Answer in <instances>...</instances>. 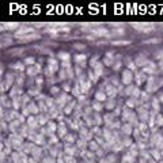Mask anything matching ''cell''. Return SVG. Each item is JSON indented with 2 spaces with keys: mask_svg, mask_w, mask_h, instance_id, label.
<instances>
[{
  "mask_svg": "<svg viewBox=\"0 0 163 163\" xmlns=\"http://www.w3.org/2000/svg\"><path fill=\"white\" fill-rule=\"evenodd\" d=\"M61 88H63V91H64V93H67V94L72 91V87H71L69 83H64L63 86H61Z\"/></svg>",
  "mask_w": 163,
  "mask_h": 163,
  "instance_id": "51",
  "label": "cell"
},
{
  "mask_svg": "<svg viewBox=\"0 0 163 163\" xmlns=\"http://www.w3.org/2000/svg\"><path fill=\"white\" fill-rule=\"evenodd\" d=\"M73 61L76 63V65H80L82 68H84L87 64V56L84 53H77L73 56Z\"/></svg>",
  "mask_w": 163,
  "mask_h": 163,
  "instance_id": "9",
  "label": "cell"
},
{
  "mask_svg": "<svg viewBox=\"0 0 163 163\" xmlns=\"http://www.w3.org/2000/svg\"><path fill=\"white\" fill-rule=\"evenodd\" d=\"M141 93H143V91L140 90V88H139V87H135L133 93H132V97H133V98H137V99H140V97H141Z\"/></svg>",
  "mask_w": 163,
  "mask_h": 163,
  "instance_id": "49",
  "label": "cell"
},
{
  "mask_svg": "<svg viewBox=\"0 0 163 163\" xmlns=\"http://www.w3.org/2000/svg\"><path fill=\"white\" fill-rule=\"evenodd\" d=\"M76 105H77V101H71L63 109V113H64V115H69V114H73V111H75V109H76Z\"/></svg>",
  "mask_w": 163,
  "mask_h": 163,
  "instance_id": "12",
  "label": "cell"
},
{
  "mask_svg": "<svg viewBox=\"0 0 163 163\" xmlns=\"http://www.w3.org/2000/svg\"><path fill=\"white\" fill-rule=\"evenodd\" d=\"M91 107H93V110L95 113H101V111H103L105 109V105L102 103V102H98V101H93V103H91Z\"/></svg>",
  "mask_w": 163,
  "mask_h": 163,
  "instance_id": "25",
  "label": "cell"
},
{
  "mask_svg": "<svg viewBox=\"0 0 163 163\" xmlns=\"http://www.w3.org/2000/svg\"><path fill=\"white\" fill-rule=\"evenodd\" d=\"M42 72V68H41V64L37 63L36 65H33V67H27L26 68V76H29V77H34L36 79L37 76H38V73Z\"/></svg>",
  "mask_w": 163,
  "mask_h": 163,
  "instance_id": "6",
  "label": "cell"
},
{
  "mask_svg": "<svg viewBox=\"0 0 163 163\" xmlns=\"http://www.w3.org/2000/svg\"><path fill=\"white\" fill-rule=\"evenodd\" d=\"M42 163H57V161L53 158V156L49 155V158H45V159L42 161Z\"/></svg>",
  "mask_w": 163,
  "mask_h": 163,
  "instance_id": "56",
  "label": "cell"
},
{
  "mask_svg": "<svg viewBox=\"0 0 163 163\" xmlns=\"http://www.w3.org/2000/svg\"><path fill=\"white\" fill-rule=\"evenodd\" d=\"M42 152H44V148H41V147H34V149H33V158L36 159V161H38V159L42 156Z\"/></svg>",
  "mask_w": 163,
  "mask_h": 163,
  "instance_id": "36",
  "label": "cell"
},
{
  "mask_svg": "<svg viewBox=\"0 0 163 163\" xmlns=\"http://www.w3.org/2000/svg\"><path fill=\"white\" fill-rule=\"evenodd\" d=\"M105 109L109 111H114V109L117 107V101H115V98H107V101L105 102Z\"/></svg>",
  "mask_w": 163,
  "mask_h": 163,
  "instance_id": "17",
  "label": "cell"
},
{
  "mask_svg": "<svg viewBox=\"0 0 163 163\" xmlns=\"http://www.w3.org/2000/svg\"><path fill=\"white\" fill-rule=\"evenodd\" d=\"M114 120H115V114L113 113V111H109V113H105L103 114V124H105V127H109V125H110Z\"/></svg>",
  "mask_w": 163,
  "mask_h": 163,
  "instance_id": "20",
  "label": "cell"
},
{
  "mask_svg": "<svg viewBox=\"0 0 163 163\" xmlns=\"http://www.w3.org/2000/svg\"><path fill=\"white\" fill-rule=\"evenodd\" d=\"M155 125H156V128H163V114L162 113H159L155 117Z\"/></svg>",
  "mask_w": 163,
  "mask_h": 163,
  "instance_id": "43",
  "label": "cell"
},
{
  "mask_svg": "<svg viewBox=\"0 0 163 163\" xmlns=\"http://www.w3.org/2000/svg\"><path fill=\"white\" fill-rule=\"evenodd\" d=\"M124 33H125L124 27H120V29H113L110 31V34L107 36V38H111V37H121Z\"/></svg>",
  "mask_w": 163,
  "mask_h": 163,
  "instance_id": "30",
  "label": "cell"
},
{
  "mask_svg": "<svg viewBox=\"0 0 163 163\" xmlns=\"http://www.w3.org/2000/svg\"><path fill=\"white\" fill-rule=\"evenodd\" d=\"M133 61H135L136 65H137V67H141V68H145L149 63H151V61H149L147 57L144 56V54H137V56H136V59H135Z\"/></svg>",
  "mask_w": 163,
  "mask_h": 163,
  "instance_id": "8",
  "label": "cell"
},
{
  "mask_svg": "<svg viewBox=\"0 0 163 163\" xmlns=\"http://www.w3.org/2000/svg\"><path fill=\"white\" fill-rule=\"evenodd\" d=\"M99 148H101V145L98 144V143L95 141L94 139H93V140L88 141V148H87V149H90V151H93V152H97Z\"/></svg>",
  "mask_w": 163,
  "mask_h": 163,
  "instance_id": "35",
  "label": "cell"
},
{
  "mask_svg": "<svg viewBox=\"0 0 163 163\" xmlns=\"http://www.w3.org/2000/svg\"><path fill=\"white\" fill-rule=\"evenodd\" d=\"M151 106H152V110L159 113V110H161V101H159V98H151Z\"/></svg>",
  "mask_w": 163,
  "mask_h": 163,
  "instance_id": "33",
  "label": "cell"
},
{
  "mask_svg": "<svg viewBox=\"0 0 163 163\" xmlns=\"http://www.w3.org/2000/svg\"><path fill=\"white\" fill-rule=\"evenodd\" d=\"M105 154H106V152H105V149L103 148H99V149H98V151L97 152H95V155H97V156H99V158H102V156H105Z\"/></svg>",
  "mask_w": 163,
  "mask_h": 163,
  "instance_id": "58",
  "label": "cell"
},
{
  "mask_svg": "<svg viewBox=\"0 0 163 163\" xmlns=\"http://www.w3.org/2000/svg\"><path fill=\"white\" fill-rule=\"evenodd\" d=\"M158 68H159V71H162V72H163V60L158 61Z\"/></svg>",
  "mask_w": 163,
  "mask_h": 163,
  "instance_id": "59",
  "label": "cell"
},
{
  "mask_svg": "<svg viewBox=\"0 0 163 163\" xmlns=\"http://www.w3.org/2000/svg\"><path fill=\"white\" fill-rule=\"evenodd\" d=\"M10 98H16V97H22L23 95V91H22V87L16 86V84H14V86L11 87V90H10Z\"/></svg>",
  "mask_w": 163,
  "mask_h": 163,
  "instance_id": "15",
  "label": "cell"
},
{
  "mask_svg": "<svg viewBox=\"0 0 163 163\" xmlns=\"http://www.w3.org/2000/svg\"><path fill=\"white\" fill-rule=\"evenodd\" d=\"M103 69H105V65H103V63L102 61H99V63L97 64L94 68H93V71H94V73L97 75L98 77H101L102 75H103Z\"/></svg>",
  "mask_w": 163,
  "mask_h": 163,
  "instance_id": "26",
  "label": "cell"
},
{
  "mask_svg": "<svg viewBox=\"0 0 163 163\" xmlns=\"http://www.w3.org/2000/svg\"><path fill=\"white\" fill-rule=\"evenodd\" d=\"M12 107L14 110H19V109L23 107V102H22V97H16V98H12Z\"/></svg>",
  "mask_w": 163,
  "mask_h": 163,
  "instance_id": "27",
  "label": "cell"
},
{
  "mask_svg": "<svg viewBox=\"0 0 163 163\" xmlns=\"http://www.w3.org/2000/svg\"><path fill=\"white\" fill-rule=\"evenodd\" d=\"M121 67H122V61L121 60H115V63L113 64V71H120L121 69Z\"/></svg>",
  "mask_w": 163,
  "mask_h": 163,
  "instance_id": "50",
  "label": "cell"
},
{
  "mask_svg": "<svg viewBox=\"0 0 163 163\" xmlns=\"http://www.w3.org/2000/svg\"><path fill=\"white\" fill-rule=\"evenodd\" d=\"M41 38V34L40 33H33V34H29V36H26L25 38L19 40V42H30V41H36V40H40Z\"/></svg>",
  "mask_w": 163,
  "mask_h": 163,
  "instance_id": "24",
  "label": "cell"
},
{
  "mask_svg": "<svg viewBox=\"0 0 163 163\" xmlns=\"http://www.w3.org/2000/svg\"><path fill=\"white\" fill-rule=\"evenodd\" d=\"M14 40L10 38V37H2V48L4 49V48H8L10 45H12Z\"/></svg>",
  "mask_w": 163,
  "mask_h": 163,
  "instance_id": "38",
  "label": "cell"
},
{
  "mask_svg": "<svg viewBox=\"0 0 163 163\" xmlns=\"http://www.w3.org/2000/svg\"><path fill=\"white\" fill-rule=\"evenodd\" d=\"M94 99L98 101V102H102V103H105V102L107 101V95H106L105 91H99V90H98L97 93L94 94Z\"/></svg>",
  "mask_w": 163,
  "mask_h": 163,
  "instance_id": "23",
  "label": "cell"
},
{
  "mask_svg": "<svg viewBox=\"0 0 163 163\" xmlns=\"http://www.w3.org/2000/svg\"><path fill=\"white\" fill-rule=\"evenodd\" d=\"M133 79H135V72L129 71L128 68H125V69L121 72V84H122V86H125V87L131 86Z\"/></svg>",
  "mask_w": 163,
  "mask_h": 163,
  "instance_id": "3",
  "label": "cell"
},
{
  "mask_svg": "<svg viewBox=\"0 0 163 163\" xmlns=\"http://www.w3.org/2000/svg\"><path fill=\"white\" fill-rule=\"evenodd\" d=\"M87 76H88V79L91 80V83H93V84H94V83H97V82L99 80V77H98L97 75L94 73V71H93V69L88 71V72H87Z\"/></svg>",
  "mask_w": 163,
  "mask_h": 163,
  "instance_id": "42",
  "label": "cell"
},
{
  "mask_svg": "<svg viewBox=\"0 0 163 163\" xmlns=\"http://www.w3.org/2000/svg\"><path fill=\"white\" fill-rule=\"evenodd\" d=\"M8 97L10 95H4V94L2 95V107L3 109H4V106L6 107H12V101H10Z\"/></svg>",
  "mask_w": 163,
  "mask_h": 163,
  "instance_id": "32",
  "label": "cell"
},
{
  "mask_svg": "<svg viewBox=\"0 0 163 163\" xmlns=\"http://www.w3.org/2000/svg\"><path fill=\"white\" fill-rule=\"evenodd\" d=\"M131 26L133 27L135 30L141 31V33H149L156 29V26L154 23H147V22H133V23H131Z\"/></svg>",
  "mask_w": 163,
  "mask_h": 163,
  "instance_id": "2",
  "label": "cell"
},
{
  "mask_svg": "<svg viewBox=\"0 0 163 163\" xmlns=\"http://www.w3.org/2000/svg\"><path fill=\"white\" fill-rule=\"evenodd\" d=\"M73 48L76 50H84V49H86V45H83V44H75Z\"/></svg>",
  "mask_w": 163,
  "mask_h": 163,
  "instance_id": "57",
  "label": "cell"
},
{
  "mask_svg": "<svg viewBox=\"0 0 163 163\" xmlns=\"http://www.w3.org/2000/svg\"><path fill=\"white\" fill-rule=\"evenodd\" d=\"M60 69L61 68H60L59 60H56L54 57H50V59H48V65L45 69H44V73H45V76L48 79H50V77H53V75L56 72H59Z\"/></svg>",
  "mask_w": 163,
  "mask_h": 163,
  "instance_id": "1",
  "label": "cell"
},
{
  "mask_svg": "<svg viewBox=\"0 0 163 163\" xmlns=\"http://www.w3.org/2000/svg\"><path fill=\"white\" fill-rule=\"evenodd\" d=\"M64 161H65V163H76V161H75V156L65 155V156H64Z\"/></svg>",
  "mask_w": 163,
  "mask_h": 163,
  "instance_id": "54",
  "label": "cell"
},
{
  "mask_svg": "<svg viewBox=\"0 0 163 163\" xmlns=\"http://www.w3.org/2000/svg\"><path fill=\"white\" fill-rule=\"evenodd\" d=\"M77 152H80V151L77 149V147L75 144L73 145H65V147H64V154L68 155V156H75Z\"/></svg>",
  "mask_w": 163,
  "mask_h": 163,
  "instance_id": "19",
  "label": "cell"
},
{
  "mask_svg": "<svg viewBox=\"0 0 163 163\" xmlns=\"http://www.w3.org/2000/svg\"><path fill=\"white\" fill-rule=\"evenodd\" d=\"M162 83H158V77L155 76H149L147 83H145V91H147L148 94L154 93V91L156 90V88H159V86H161Z\"/></svg>",
  "mask_w": 163,
  "mask_h": 163,
  "instance_id": "5",
  "label": "cell"
},
{
  "mask_svg": "<svg viewBox=\"0 0 163 163\" xmlns=\"http://www.w3.org/2000/svg\"><path fill=\"white\" fill-rule=\"evenodd\" d=\"M34 80H36V84H37L38 87H41V86L44 84V77H42V76H37Z\"/></svg>",
  "mask_w": 163,
  "mask_h": 163,
  "instance_id": "55",
  "label": "cell"
},
{
  "mask_svg": "<svg viewBox=\"0 0 163 163\" xmlns=\"http://www.w3.org/2000/svg\"><path fill=\"white\" fill-rule=\"evenodd\" d=\"M122 162L124 163H135L136 162V158L133 155H131L129 152H127L124 156H122Z\"/></svg>",
  "mask_w": 163,
  "mask_h": 163,
  "instance_id": "39",
  "label": "cell"
},
{
  "mask_svg": "<svg viewBox=\"0 0 163 163\" xmlns=\"http://www.w3.org/2000/svg\"><path fill=\"white\" fill-rule=\"evenodd\" d=\"M71 101H72V98H71L67 93H64V91H63L60 95H57V97H56V106L60 107L61 110H63V109Z\"/></svg>",
  "mask_w": 163,
  "mask_h": 163,
  "instance_id": "4",
  "label": "cell"
},
{
  "mask_svg": "<svg viewBox=\"0 0 163 163\" xmlns=\"http://www.w3.org/2000/svg\"><path fill=\"white\" fill-rule=\"evenodd\" d=\"M111 45L113 46H127V45H129L131 44V41H127V40H113L111 41Z\"/></svg>",
  "mask_w": 163,
  "mask_h": 163,
  "instance_id": "37",
  "label": "cell"
},
{
  "mask_svg": "<svg viewBox=\"0 0 163 163\" xmlns=\"http://www.w3.org/2000/svg\"><path fill=\"white\" fill-rule=\"evenodd\" d=\"M68 133L69 132H68V127L65 122H59V129H57V133H56L59 136V139H64Z\"/></svg>",
  "mask_w": 163,
  "mask_h": 163,
  "instance_id": "11",
  "label": "cell"
},
{
  "mask_svg": "<svg viewBox=\"0 0 163 163\" xmlns=\"http://www.w3.org/2000/svg\"><path fill=\"white\" fill-rule=\"evenodd\" d=\"M149 152H151V158L154 159V161L159 162V161L162 159V152L159 151L158 148H152V149H149Z\"/></svg>",
  "mask_w": 163,
  "mask_h": 163,
  "instance_id": "29",
  "label": "cell"
},
{
  "mask_svg": "<svg viewBox=\"0 0 163 163\" xmlns=\"http://www.w3.org/2000/svg\"><path fill=\"white\" fill-rule=\"evenodd\" d=\"M88 33H91L93 36H97V37H106L110 34V30L106 29V27H102V26H98V27H94V29H91Z\"/></svg>",
  "mask_w": 163,
  "mask_h": 163,
  "instance_id": "7",
  "label": "cell"
},
{
  "mask_svg": "<svg viewBox=\"0 0 163 163\" xmlns=\"http://www.w3.org/2000/svg\"><path fill=\"white\" fill-rule=\"evenodd\" d=\"M27 94H29L30 97H34V99H36V98L41 94V87H38V86H34V87H31L29 91H27Z\"/></svg>",
  "mask_w": 163,
  "mask_h": 163,
  "instance_id": "31",
  "label": "cell"
},
{
  "mask_svg": "<svg viewBox=\"0 0 163 163\" xmlns=\"http://www.w3.org/2000/svg\"><path fill=\"white\" fill-rule=\"evenodd\" d=\"M57 59H59L61 63H67V61H71V54L68 52H59L57 53Z\"/></svg>",
  "mask_w": 163,
  "mask_h": 163,
  "instance_id": "28",
  "label": "cell"
},
{
  "mask_svg": "<svg viewBox=\"0 0 163 163\" xmlns=\"http://www.w3.org/2000/svg\"><path fill=\"white\" fill-rule=\"evenodd\" d=\"M105 93H106L107 98H115L117 97V94H118V90H117V87L113 86V84L107 83L106 88H105Z\"/></svg>",
  "mask_w": 163,
  "mask_h": 163,
  "instance_id": "13",
  "label": "cell"
},
{
  "mask_svg": "<svg viewBox=\"0 0 163 163\" xmlns=\"http://www.w3.org/2000/svg\"><path fill=\"white\" fill-rule=\"evenodd\" d=\"M23 52H25V48H18V49H11L10 50V53L14 54V56H15V54H22Z\"/></svg>",
  "mask_w": 163,
  "mask_h": 163,
  "instance_id": "52",
  "label": "cell"
},
{
  "mask_svg": "<svg viewBox=\"0 0 163 163\" xmlns=\"http://www.w3.org/2000/svg\"><path fill=\"white\" fill-rule=\"evenodd\" d=\"M71 94L73 95V97H76V98H79L82 94H83V91H82V88H80V86H79V83L76 82V84L72 87V91H71Z\"/></svg>",
  "mask_w": 163,
  "mask_h": 163,
  "instance_id": "34",
  "label": "cell"
},
{
  "mask_svg": "<svg viewBox=\"0 0 163 163\" xmlns=\"http://www.w3.org/2000/svg\"><path fill=\"white\" fill-rule=\"evenodd\" d=\"M149 98H151V97H149V94L147 93V91H143V93H141V97H140L141 103H147L148 101H151Z\"/></svg>",
  "mask_w": 163,
  "mask_h": 163,
  "instance_id": "46",
  "label": "cell"
},
{
  "mask_svg": "<svg viewBox=\"0 0 163 163\" xmlns=\"http://www.w3.org/2000/svg\"><path fill=\"white\" fill-rule=\"evenodd\" d=\"M159 42H161L159 38H149V40H144L141 44H144V45H151V44H159Z\"/></svg>",
  "mask_w": 163,
  "mask_h": 163,
  "instance_id": "47",
  "label": "cell"
},
{
  "mask_svg": "<svg viewBox=\"0 0 163 163\" xmlns=\"http://www.w3.org/2000/svg\"><path fill=\"white\" fill-rule=\"evenodd\" d=\"M133 127H132L129 122H124L122 124V127H121V129H120V132L122 135H125V136H132V133H133Z\"/></svg>",
  "mask_w": 163,
  "mask_h": 163,
  "instance_id": "16",
  "label": "cell"
},
{
  "mask_svg": "<svg viewBox=\"0 0 163 163\" xmlns=\"http://www.w3.org/2000/svg\"><path fill=\"white\" fill-rule=\"evenodd\" d=\"M46 129H48V132H49V136L50 135H56L57 133V129H59V124H57V122H54L53 120H50L46 124Z\"/></svg>",
  "mask_w": 163,
  "mask_h": 163,
  "instance_id": "18",
  "label": "cell"
},
{
  "mask_svg": "<svg viewBox=\"0 0 163 163\" xmlns=\"http://www.w3.org/2000/svg\"><path fill=\"white\" fill-rule=\"evenodd\" d=\"M135 80H136L137 86H141L143 83H147L148 76H147V73H144L143 71H137V72H135Z\"/></svg>",
  "mask_w": 163,
  "mask_h": 163,
  "instance_id": "10",
  "label": "cell"
},
{
  "mask_svg": "<svg viewBox=\"0 0 163 163\" xmlns=\"http://www.w3.org/2000/svg\"><path fill=\"white\" fill-rule=\"evenodd\" d=\"M132 144H133V140H132L131 136H125V137L122 139V145H124V148H129Z\"/></svg>",
  "mask_w": 163,
  "mask_h": 163,
  "instance_id": "40",
  "label": "cell"
},
{
  "mask_svg": "<svg viewBox=\"0 0 163 163\" xmlns=\"http://www.w3.org/2000/svg\"><path fill=\"white\" fill-rule=\"evenodd\" d=\"M26 65H25V63H22V61H16V63H14L11 64V69L14 71H16V72H26Z\"/></svg>",
  "mask_w": 163,
  "mask_h": 163,
  "instance_id": "21",
  "label": "cell"
},
{
  "mask_svg": "<svg viewBox=\"0 0 163 163\" xmlns=\"http://www.w3.org/2000/svg\"><path fill=\"white\" fill-rule=\"evenodd\" d=\"M63 141H64V144H65V145H73L77 141V139H76V136H75L73 133H71V132H69V133L63 139Z\"/></svg>",
  "mask_w": 163,
  "mask_h": 163,
  "instance_id": "22",
  "label": "cell"
},
{
  "mask_svg": "<svg viewBox=\"0 0 163 163\" xmlns=\"http://www.w3.org/2000/svg\"><path fill=\"white\" fill-rule=\"evenodd\" d=\"M23 63H25L26 67H33V65H36V64H37V63H36V59H34V57H26Z\"/></svg>",
  "mask_w": 163,
  "mask_h": 163,
  "instance_id": "45",
  "label": "cell"
},
{
  "mask_svg": "<svg viewBox=\"0 0 163 163\" xmlns=\"http://www.w3.org/2000/svg\"><path fill=\"white\" fill-rule=\"evenodd\" d=\"M135 87H136V86H132V84H131V86H127V87L124 88V91H122V94L131 98V97H132V93H133V90H135Z\"/></svg>",
  "mask_w": 163,
  "mask_h": 163,
  "instance_id": "44",
  "label": "cell"
},
{
  "mask_svg": "<svg viewBox=\"0 0 163 163\" xmlns=\"http://www.w3.org/2000/svg\"><path fill=\"white\" fill-rule=\"evenodd\" d=\"M125 106L129 107V109L139 107V106H141V101H140V99H137V98L131 97L129 99H127V102H125Z\"/></svg>",
  "mask_w": 163,
  "mask_h": 163,
  "instance_id": "14",
  "label": "cell"
},
{
  "mask_svg": "<svg viewBox=\"0 0 163 163\" xmlns=\"http://www.w3.org/2000/svg\"><path fill=\"white\" fill-rule=\"evenodd\" d=\"M50 93H52L53 95H56V94H59V95H60L61 93H63V91H61V90H60V88L57 87V86H53L52 88H50Z\"/></svg>",
  "mask_w": 163,
  "mask_h": 163,
  "instance_id": "53",
  "label": "cell"
},
{
  "mask_svg": "<svg viewBox=\"0 0 163 163\" xmlns=\"http://www.w3.org/2000/svg\"><path fill=\"white\" fill-rule=\"evenodd\" d=\"M125 67H127L129 71H132V72H137V65L135 64V61L127 60V65H125Z\"/></svg>",
  "mask_w": 163,
  "mask_h": 163,
  "instance_id": "41",
  "label": "cell"
},
{
  "mask_svg": "<svg viewBox=\"0 0 163 163\" xmlns=\"http://www.w3.org/2000/svg\"><path fill=\"white\" fill-rule=\"evenodd\" d=\"M73 69H75V76H76V77H80L82 75H83V68H82L80 65L73 67Z\"/></svg>",
  "mask_w": 163,
  "mask_h": 163,
  "instance_id": "48",
  "label": "cell"
}]
</instances>
